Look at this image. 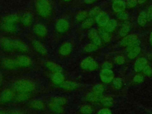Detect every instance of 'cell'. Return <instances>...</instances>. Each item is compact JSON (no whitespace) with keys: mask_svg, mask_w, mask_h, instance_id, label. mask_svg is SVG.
I'll list each match as a JSON object with an SVG mask.
<instances>
[{"mask_svg":"<svg viewBox=\"0 0 152 114\" xmlns=\"http://www.w3.org/2000/svg\"><path fill=\"white\" fill-rule=\"evenodd\" d=\"M12 87L18 93H30L34 90L35 84L28 79H20L13 83Z\"/></svg>","mask_w":152,"mask_h":114,"instance_id":"6da1fadb","label":"cell"},{"mask_svg":"<svg viewBox=\"0 0 152 114\" xmlns=\"http://www.w3.org/2000/svg\"><path fill=\"white\" fill-rule=\"evenodd\" d=\"M35 8L38 14L42 17L47 18L52 14V8L49 0H36Z\"/></svg>","mask_w":152,"mask_h":114,"instance_id":"7a4b0ae2","label":"cell"},{"mask_svg":"<svg viewBox=\"0 0 152 114\" xmlns=\"http://www.w3.org/2000/svg\"><path fill=\"white\" fill-rule=\"evenodd\" d=\"M80 66L83 69L87 71H94L99 68L97 61L90 56L84 58L80 63Z\"/></svg>","mask_w":152,"mask_h":114,"instance_id":"3957f363","label":"cell"},{"mask_svg":"<svg viewBox=\"0 0 152 114\" xmlns=\"http://www.w3.org/2000/svg\"><path fill=\"white\" fill-rule=\"evenodd\" d=\"M0 46L5 51L12 52L15 50V39L8 37H2L0 40Z\"/></svg>","mask_w":152,"mask_h":114,"instance_id":"277c9868","label":"cell"},{"mask_svg":"<svg viewBox=\"0 0 152 114\" xmlns=\"http://www.w3.org/2000/svg\"><path fill=\"white\" fill-rule=\"evenodd\" d=\"M99 77L102 83L104 84H109L112 83L115 78V74L112 69H102L99 73Z\"/></svg>","mask_w":152,"mask_h":114,"instance_id":"5b68a950","label":"cell"},{"mask_svg":"<svg viewBox=\"0 0 152 114\" xmlns=\"http://www.w3.org/2000/svg\"><path fill=\"white\" fill-rule=\"evenodd\" d=\"M69 23L65 18H60L55 23V28L59 33H66L69 28Z\"/></svg>","mask_w":152,"mask_h":114,"instance_id":"8992f818","label":"cell"},{"mask_svg":"<svg viewBox=\"0 0 152 114\" xmlns=\"http://www.w3.org/2000/svg\"><path fill=\"white\" fill-rule=\"evenodd\" d=\"M18 68H28L31 65L32 61L31 58L25 55H20L15 58Z\"/></svg>","mask_w":152,"mask_h":114,"instance_id":"52a82bcc","label":"cell"},{"mask_svg":"<svg viewBox=\"0 0 152 114\" xmlns=\"http://www.w3.org/2000/svg\"><path fill=\"white\" fill-rule=\"evenodd\" d=\"M1 65L3 68L9 70L15 69L18 68L15 59L11 58H4L2 59Z\"/></svg>","mask_w":152,"mask_h":114,"instance_id":"ba28073f","label":"cell"},{"mask_svg":"<svg viewBox=\"0 0 152 114\" xmlns=\"http://www.w3.org/2000/svg\"><path fill=\"white\" fill-rule=\"evenodd\" d=\"M94 18L96 24L101 28H103L110 20L108 14L103 11H101Z\"/></svg>","mask_w":152,"mask_h":114,"instance_id":"9c48e42d","label":"cell"},{"mask_svg":"<svg viewBox=\"0 0 152 114\" xmlns=\"http://www.w3.org/2000/svg\"><path fill=\"white\" fill-rule=\"evenodd\" d=\"M88 37L92 43L95 44L98 47H100L102 45V40L100 39L98 31L94 28H90L88 33Z\"/></svg>","mask_w":152,"mask_h":114,"instance_id":"30bf717a","label":"cell"},{"mask_svg":"<svg viewBox=\"0 0 152 114\" xmlns=\"http://www.w3.org/2000/svg\"><path fill=\"white\" fill-rule=\"evenodd\" d=\"M72 51V45L69 42H64L58 49V53L62 56H68Z\"/></svg>","mask_w":152,"mask_h":114,"instance_id":"8fae6325","label":"cell"},{"mask_svg":"<svg viewBox=\"0 0 152 114\" xmlns=\"http://www.w3.org/2000/svg\"><path fill=\"white\" fill-rule=\"evenodd\" d=\"M148 65V60L145 57H139L138 58L134 65V69L136 72H142L143 69Z\"/></svg>","mask_w":152,"mask_h":114,"instance_id":"7c38bea8","label":"cell"},{"mask_svg":"<svg viewBox=\"0 0 152 114\" xmlns=\"http://www.w3.org/2000/svg\"><path fill=\"white\" fill-rule=\"evenodd\" d=\"M33 30L34 34L40 37H45L48 33L47 27L42 23H36L34 24L33 27Z\"/></svg>","mask_w":152,"mask_h":114,"instance_id":"4fadbf2b","label":"cell"},{"mask_svg":"<svg viewBox=\"0 0 152 114\" xmlns=\"http://www.w3.org/2000/svg\"><path fill=\"white\" fill-rule=\"evenodd\" d=\"M138 39V36L135 34H130L122 38L119 42V45L122 47H126L133 42Z\"/></svg>","mask_w":152,"mask_h":114,"instance_id":"5bb4252c","label":"cell"},{"mask_svg":"<svg viewBox=\"0 0 152 114\" xmlns=\"http://www.w3.org/2000/svg\"><path fill=\"white\" fill-rule=\"evenodd\" d=\"M32 46L34 50L39 54L42 55H46L48 53V50L46 47L39 40H33L31 42Z\"/></svg>","mask_w":152,"mask_h":114,"instance_id":"9a60e30c","label":"cell"},{"mask_svg":"<svg viewBox=\"0 0 152 114\" xmlns=\"http://www.w3.org/2000/svg\"><path fill=\"white\" fill-rule=\"evenodd\" d=\"M131 28V23L128 20L124 21V23L122 24L119 31H118V34L121 37H124L128 34L129 33Z\"/></svg>","mask_w":152,"mask_h":114,"instance_id":"2e32d148","label":"cell"},{"mask_svg":"<svg viewBox=\"0 0 152 114\" xmlns=\"http://www.w3.org/2000/svg\"><path fill=\"white\" fill-rule=\"evenodd\" d=\"M14 96V93L12 90L5 89L0 95V100L4 103L9 102L12 100Z\"/></svg>","mask_w":152,"mask_h":114,"instance_id":"e0dca14e","label":"cell"},{"mask_svg":"<svg viewBox=\"0 0 152 114\" xmlns=\"http://www.w3.org/2000/svg\"><path fill=\"white\" fill-rule=\"evenodd\" d=\"M0 27L2 31L7 32V33H15L17 30V24L10 23H7V22L2 21Z\"/></svg>","mask_w":152,"mask_h":114,"instance_id":"ac0fdd59","label":"cell"},{"mask_svg":"<svg viewBox=\"0 0 152 114\" xmlns=\"http://www.w3.org/2000/svg\"><path fill=\"white\" fill-rule=\"evenodd\" d=\"M112 8L113 11L116 13H119L120 12L124 11L126 8V2L124 0H119L113 2Z\"/></svg>","mask_w":152,"mask_h":114,"instance_id":"d6986e66","label":"cell"},{"mask_svg":"<svg viewBox=\"0 0 152 114\" xmlns=\"http://www.w3.org/2000/svg\"><path fill=\"white\" fill-rule=\"evenodd\" d=\"M50 79L53 84L60 86L64 82L65 77L62 72H58L52 73L50 77Z\"/></svg>","mask_w":152,"mask_h":114,"instance_id":"ffe728a7","label":"cell"},{"mask_svg":"<svg viewBox=\"0 0 152 114\" xmlns=\"http://www.w3.org/2000/svg\"><path fill=\"white\" fill-rule=\"evenodd\" d=\"M46 68L52 73L58 72H62V67L58 64L53 61H46L45 64Z\"/></svg>","mask_w":152,"mask_h":114,"instance_id":"44dd1931","label":"cell"},{"mask_svg":"<svg viewBox=\"0 0 152 114\" xmlns=\"http://www.w3.org/2000/svg\"><path fill=\"white\" fill-rule=\"evenodd\" d=\"M103 97V94H97L93 91L89 92L86 95V99L88 102H93V103H97L100 102L102 99Z\"/></svg>","mask_w":152,"mask_h":114,"instance_id":"7402d4cb","label":"cell"},{"mask_svg":"<svg viewBox=\"0 0 152 114\" xmlns=\"http://www.w3.org/2000/svg\"><path fill=\"white\" fill-rule=\"evenodd\" d=\"M20 21L24 26H30L33 21V16L30 12H26L20 17Z\"/></svg>","mask_w":152,"mask_h":114,"instance_id":"603a6c76","label":"cell"},{"mask_svg":"<svg viewBox=\"0 0 152 114\" xmlns=\"http://www.w3.org/2000/svg\"><path fill=\"white\" fill-rule=\"evenodd\" d=\"M15 50H18L21 53H27L28 51V46L27 45L21 40L15 39Z\"/></svg>","mask_w":152,"mask_h":114,"instance_id":"cb8c5ba5","label":"cell"},{"mask_svg":"<svg viewBox=\"0 0 152 114\" xmlns=\"http://www.w3.org/2000/svg\"><path fill=\"white\" fill-rule=\"evenodd\" d=\"M118 22L115 19H110L106 26L103 28L106 31L109 33H112L117 27Z\"/></svg>","mask_w":152,"mask_h":114,"instance_id":"d4e9b609","label":"cell"},{"mask_svg":"<svg viewBox=\"0 0 152 114\" xmlns=\"http://www.w3.org/2000/svg\"><path fill=\"white\" fill-rule=\"evenodd\" d=\"M2 21L17 24L19 21H20V17L17 14H11L6 15L2 20Z\"/></svg>","mask_w":152,"mask_h":114,"instance_id":"484cf974","label":"cell"},{"mask_svg":"<svg viewBox=\"0 0 152 114\" xmlns=\"http://www.w3.org/2000/svg\"><path fill=\"white\" fill-rule=\"evenodd\" d=\"M98 33L103 42L107 43L111 41L112 36L110 35V33H109L107 31H106L103 28L99 29L98 30Z\"/></svg>","mask_w":152,"mask_h":114,"instance_id":"4316f807","label":"cell"},{"mask_svg":"<svg viewBox=\"0 0 152 114\" xmlns=\"http://www.w3.org/2000/svg\"><path fill=\"white\" fill-rule=\"evenodd\" d=\"M62 88L66 90H73L78 87V84L72 81H64V82L59 86Z\"/></svg>","mask_w":152,"mask_h":114,"instance_id":"83f0119b","label":"cell"},{"mask_svg":"<svg viewBox=\"0 0 152 114\" xmlns=\"http://www.w3.org/2000/svg\"><path fill=\"white\" fill-rule=\"evenodd\" d=\"M148 20L145 11H141L137 17V23L141 27H144L147 24Z\"/></svg>","mask_w":152,"mask_h":114,"instance_id":"f1b7e54d","label":"cell"},{"mask_svg":"<svg viewBox=\"0 0 152 114\" xmlns=\"http://www.w3.org/2000/svg\"><path fill=\"white\" fill-rule=\"evenodd\" d=\"M141 48L140 46H138L137 48H135L132 50H130L128 52H126V56L129 59H134L137 58L141 52Z\"/></svg>","mask_w":152,"mask_h":114,"instance_id":"f546056e","label":"cell"},{"mask_svg":"<svg viewBox=\"0 0 152 114\" xmlns=\"http://www.w3.org/2000/svg\"><path fill=\"white\" fill-rule=\"evenodd\" d=\"M95 22V20L94 18L91 17H88L87 19H86L84 21H83L81 23V27L82 29H90L94 25Z\"/></svg>","mask_w":152,"mask_h":114,"instance_id":"4dcf8cb0","label":"cell"},{"mask_svg":"<svg viewBox=\"0 0 152 114\" xmlns=\"http://www.w3.org/2000/svg\"><path fill=\"white\" fill-rule=\"evenodd\" d=\"M104 107H110L113 104V99L111 96H103L100 102Z\"/></svg>","mask_w":152,"mask_h":114,"instance_id":"1f68e13d","label":"cell"},{"mask_svg":"<svg viewBox=\"0 0 152 114\" xmlns=\"http://www.w3.org/2000/svg\"><path fill=\"white\" fill-rule=\"evenodd\" d=\"M88 12L85 10L78 11L75 15V20L77 22H83L88 17Z\"/></svg>","mask_w":152,"mask_h":114,"instance_id":"d6a6232c","label":"cell"},{"mask_svg":"<svg viewBox=\"0 0 152 114\" xmlns=\"http://www.w3.org/2000/svg\"><path fill=\"white\" fill-rule=\"evenodd\" d=\"M99 47L96 46L93 43L91 42L90 43H88L83 48V50L87 53H91L93 52L96 51L98 49Z\"/></svg>","mask_w":152,"mask_h":114,"instance_id":"836d02e7","label":"cell"},{"mask_svg":"<svg viewBox=\"0 0 152 114\" xmlns=\"http://www.w3.org/2000/svg\"><path fill=\"white\" fill-rule=\"evenodd\" d=\"M49 107L52 111H53L54 112H56V113H61L62 111V106L56 104V103H55L53 101H51L49 103Z\"/></svg>","mask_w":152,"mask_h":114,"instance_id":"e575fe53","label":"cell"},{"mask_svg":"<svg viewBox=\"0 0 152 114\" xmlns=\"http://www.w3.org/2000/svg\"><path fill=\"white\" fill-rule=\"evenodd\" d=\"M105 87L102 84H97L94 85L92 88V91L97 94H103V92L104 91Z\"/></svg>","mask_w":152,"mask_h":114,"instance_id":"d590c367","label":"cell"},{"mask_svg":"<svg viewBox=\"0 0 152 114\" xmlns=\"http://www.w3.org/2000/svg\"><path fill=\"white\" fill-rule=\"evenodd\" d=\"M30 105L31 107L37 110H42L45 107L44 103L40 100H34L31 103Z\"/></svg>","mask_w":152,"mask_h":114,"instance_id":"8d00e7d4","label":"cell"},{"mask_svg":"<svg viewBox=\"0 0 152 114\" xmlns=\"http://www.w3.org/2000/svg\"><path fill=\"white\" fill-rule=\"evenodd\" d=\"M113 86L116 89H120L123 86V81L122 78L119 77L115 78L112 81Z\"/></svg>","mask_w":152,"mask_h":114,"instance_id":"74e56055","label":"cell"},{"mask_svg":"<svg viewBox=\"0 0 152 114\" xmlns=\"http://www.w3.org/2000/svg\"><path fill=\"white\" fill-rule=\"evenodd\" d=\"M129 14L125 11H124L120 12L119 13H117V18L119 20H122L123 21H128V19H129Z\"/></svg>","mask_w":152,"mask_h":114,"instance_id":"f35d334b","label":"cell"},{"mask_svg":"<svg viewBox=\"0 0 152 114\" xmlns=\"http://www.w3.org/2000/svg\"><path fill=\"white\" fill-rule=\"evenodd\" d=\"M29 97V93H18L15 96V99L18 102H23L27 100Z\"/></svg>","mask_w":152,"mask_h":114,"instance_id":"ab89813d","label":"cell"},{"mask_svg":"<svg viewBox=\"0 0 152 114\" xmlns=\"http://www.w3.org/2000/svg\"><path fill=\"white\" fill-rule=\"evenodd\" d=\"M100 11H101L100 8L99 7H95L88 12V16L89 17L94 18L98 15V14Z\"/></svg>","mask_w":152,"mask_h":114,"instance_id":"60d3db41","label":"cell"},{"mask_svg":"<svg viewBox=\"0 0 152 114\" xmlns=\"http://www.w3.org/2000/svg\"><path fill=\"white\" fill-rule=\"evenodd\" d=\"M80 111L83 114H91L93 110L90 106L86 104V105H83L81 107Z\"/></svg>","mask_w":152,"mask_h":114,"instance_id":"b9f144b4","label":"cell"},{"mask_svg":"<svg viewBox=\"0 0 152 114\" xmlns=\"http://www.w3.org/2000/svg\"><path fill=\"white\" fill-rule=\"evenodd\" d=\"M140 44H141V42L138 39L137 40H135L132 43H131L129 45H128V46L126 47V52H128V51H129L130 50H132V49H133L135 48L140 46Z\"/></svg>","mask_w":152,"mask_h":114,"instance_id":"7bdbcfd3","label":"cell"},{"mask_svg":"<svg viewBox=\"0 0 152 114\" xmlns=\"http://www.w3.org/2000/svg\"><path fill=\"white\" fill-rule=\"evenodd\" d=\"M144 81V76L141 74H137L133 78L134 83L136 84H141Z\"/></svg>","mask_w":152,"mask_h":114,"instance_id":"ee69618b","label":"cell"},{"mask_svg":"<svg viewBox=\"0 0 152 114\" xmlns=\"http://www.w3.org/2000/svg\"><path fill=\"white\" fill-rule=\"evenodd\" d=\"M52 101H53L55 103H56L61 106H63L64 104H65L66 103V100L65 98H64L62 97H59V96L54 97Z\"/></svg>","mask_w":152,"mask_h":114,"instance_id":"f6af8a7d","label":"cell"},{"mask_svg":"<svg viewBox=\"0 0 152 114\" xmlns=\"http://www.w3.org/2000/svg\"><path fill=\"white\" fill-rule=\"evenodd\" d=\"M125 62V58L122 55H117L114 58V62L119 65H123Z\"/></svg>","mask_w":152,"mask_h":114,"instance_id":"bcb514c9","label":"cell"},{"mask_svg":"<svg viewBox=\"0 0 152 114\" xmlns=\"http://www.w3.org/2000/svg\"><path fill=\"white\" fill-rule=\"evenodd\" d=\"M142 73L144 75L147 77H151L152 76V68L147 65L142 70Z\"/></svg>","mask_w":152,"mask_h":114,"instance_id":"7dc6e473","label":"cell"},{"mask_svg":"<svg viewBox=\"0 0 152 114\" xmlns=\"http://www.w3.org/2000/svg\"><path fill=\"white\" fill-rule=\"evenodd\" d=\"M138 4V0H127L126 6L128 8H133L135 7Z\"/></svg>","mask_w":152,"mask_h":114,"instance_id":"c3c4849f","label":"cell"},{"mask_svg":"<svg viewBox=\"0 0 152 114\" xmlns=\"http://www.w3.org/2000/svg\"><path fill=\"white\" fill-rule=\"evenodd\" d=\"M145 12L147 14L148 21H152V5H151L147 7V8L145 11Z\"/></svg>","mask_w":152,"mask_h":114,"instance_id":"681fc988","label":"cell"},{"mask_svg":"<svg viewBox=\"0 0 152 114\" xmlns=\"http://www.w3.org/2000/svg\"><path fill=\"white\" fill-rule=\"evenodd\" d=\"M113 68V65L111 62H109L108 61L104 62L102 65V69H112Z\"/></svg>","mask_w":152,"mask_h":114,"instance_id":"f907efd6","label":"cell"},{"mask_svg":"<svg viewBox=\"0 0 152 114\" xmlns=\"http://www.w3.org/2000/svg\"><path fill=\"white\" fill-rule=\"evenodd\" d=\"M97 114H112V113L109 108L103 107L98 111Z\"/></svg>","mask_w":152,"mask_h":114,"instance_id":"816d5d0a","label":"cell"},{"mask_svg":"<svg viewBox=\"0 0 152 114\" xmlns=\"http://www.w3.org/2000/svg\"><path fill=\"white\" fill-rule=\"evenodd\" d=\"M97 0H84V2L86 4H93L94 2H95L96 1H97Z\"/></svg>","mask_w":152,"mask_h":114,"instance_id":"f5cc1de1","label":"cell"},{"mask_svg":"<svg viewBox=\"0 0 152 114\" xmlns=\"http://www.w3.org/2000/svg\"><path fill=\"white\" fill-rule=\"evenodd\" d=\"M149 42L151 45H152V31L151 32L150 34V37H149Z\"/></svg>","mask_w":152,"mask_h":114,"instance_id":"db71d44e","label":"cell"},{"mask_svg":"<svg viewBox=\"0 0 152 114\" xmlns=\"http://www.w3.org/2000/svg\"><path fill=\"white\" fill-rule=\"evenodd\" d=\"M147 0H138V3L140 4H142L144 2H145Z\"/></svg>","mask_w":152,"mask_h":114,"instance_id":"11a10c76","label":"cell"},{"mask_svg":"<svg viewBox=\"0 0 152 114\" xmlns=\"http://www.w3.org/2000/svg\"><path fill=\"white\" fill-rule=\"evenodd\" d=\"M2 77L1 74L0 73V86H1V84H2Z\"/></svg>","mask_w":152,"mask_h":114,"instance_id":"9f6ffc18","label":"cell"},{"mask_svg":"<svg viewBox=\"0 0 152 114\" xmlns=\"http://www.w3.org/2000/svg\"><path fill=\"white\" fill-rule=\"evenodd\" d=\"M0 114H6V113L5 112H4V111L0 110Z\"/></svg>","mask_w":152,"mask_h":114,"instance_id":"6f0895ef","label":"cell"},{"mask_svg":"<svg viewBox=\"0 0 152 114\" xmlns=\"http://www.w3.org/2000/svg\"><path fill=\"white\" fill-rule=\"evenodd\" d=\"M64 1H65V2H68V1H71V0H64Z\"/></svg>","mask_w":152,"mask_h":114,"instance_id":"680465c9","label":"cell"},{"mask_svg":"<svg viewBox=\"0 0 152 114\" xmlns=\"http://www.w3.org/2000/svg\"><path fill=\"white\" fill-rule=\"evenodd\" d=\"M113 2H115V1H119V0H112Z\"/></svg>","mask_w":152,"mask_h":114,"instance_id":"91938a15","label":"cell"}]
</instances>
